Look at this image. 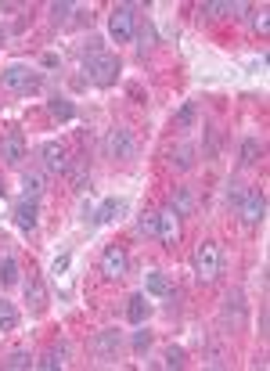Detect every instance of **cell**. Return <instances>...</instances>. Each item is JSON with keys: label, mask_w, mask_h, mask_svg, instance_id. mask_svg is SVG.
I'll use <instances>...</instances> for the list:
<instances>
[{"label": "cell", "mask_w": 270, "mask_h": 371, "mask_svg": "<svg viewBox=\"0 0 270 371\" xmlns=\"http://www.w3.org/2000/svg\"><path fill=\"white\" fill-rule=\"evenodd\" d=\"M83 72L94 87H112L119 79V58L108 54L101 40H90V47L83 51Z\"/></svg>", "instance_id": "cell-1"}, {"label": "cell", "mask_w": 270, "mask_h": 371, "mask_svg": "<svg viewBox=\"0 0 270 371\" xmlns=\"http://www.w3.org/2000/svg\"><path fill=\"white\" fill-rule=\"evenodd\" d=\"M220 263H224V256H220V245L216 241H202L195 249V278L202 285H209L220 278Z\"/></svg>", "instance_id": "cell-2"}, {"label": "cell", "mask_w": 270, "mask_h": 371, "mask_svg": "<svg viewBox=\"0 0 270 371\" xmlns=\"http://www.w3.org/2000/svg\"><path fill=\"white\" fill-rule=\"evenodd\" d=\"M137 4H119L112 14H108V33L116 37V43H130L137 37Z\"/></svg>", "instance_id": "cell-3"}, {"label": "cell", "mask_w": 270, "mask_h": 371, "mask_svg": "<svg viewBox=\"0 0 270 371\" xmlns=\"http://www.w3.org/2000/svg\"><path fill=\"white\" fill-rule=\"evenodd\" d=\"M238 217H242L249 228L263 223V217H267V195H263V188H245L242 202H238Z\"/></svg>", "instance_id": "cell-4"}, {"label": "cell", "mask_w": 270, "mask_h": 371, "mask_svg": "<svg viewBox=\"0 0 270 371\" xmlns=\"http://www.w3.org/2000/svg\"><path fill=\"white\" fill-rule=\"evenodd\" d=\"M0 83H4L8 90H14V94H29V90L40 87V76L33 69H25V66H8L4 72H0Z\"/></svg>", "instance_id": "cell-5"}, {"label": "cell", "mask_w": 270, "mask_h": 371, "mask_svg": "<svg viewBox=\"0 0 270 371\" xmlns=\"http://www.w3.org/2000/svg\"><path fill=\"white\" fill-rule=\"evenodd\" d=\"M105 152L116 155V159H134L137 155V141H134L130 130L116 126V130H108V137H105Z\"/></svg>", "instance_id": "cell-6"}, {"label": "cell", "mask_w": 270, "mask_h": 371, "mask_svg": "<svg viewBox=\"0 0 270 371\" xmlns=\"http://www.w3.org/2000/svg\"><path fill=\"white\" fill-rule=\"evenodd\" d=\"M126 267H130V260H126V249L123 245H108L101 252V274H105L108 281H119L123 274H126Z\"/></svg>", "instance_id": "cell-7"}, {"label": "cell", "mask_w": 270, "mask_h": 371, "mask_svg": "<svg viewBox=\"0 0 270 371\" xmlns=\"http://www.w3.org/2000/svg\"><path fill=\"white\" fill-rule=\"evenodd\" d=\"M40 159H43V170H51V173H69V166H72L61 141H47L40 148Z\"/></svg>", "instance_id": "cell-8"}, {"label": "cell", "mask_w": 270, "mask_h": 371, "mask_svg": "<svg viewBox=\"0 0 270 371\" xmlns=\"http://www.w3.org/2000/svg\"><path fill=\"white\" fill-rule=\"evenodd\" d=\"M37 223H40V202H33V199L14 202V228L29 234V231H37Z\"/></svg>", "instance_id": "cell-9"}, {"label": "cell", "mask_w": 270, "mask_h": 371, "mask_svg": "<svg viewBox=\"0 0 270 371\" xmlns=\"http://www.w3.org/2000/svg\"><path fill=\"white\" fill-rule=\"evenodd\" d=\"M0 159H4L8 166H19L25 159V134L22 130H8V137L0 141Z\"/></svg>", "instance_id": "cell-10"}, {"label": "cell", "mask_w": 270, "mask_h": 371, "mask_svg": "<svg viewBox=\"0 0 270 371\" xmlns=\"http://www.w3.org/2000/svg\"><path fill=\"white\" fill-rule=\"evenodd\" d=\"M90 350H94V357H98V361H112L119 353V332H112V328L98 332V335H94V343H90Z\"/></svg>", "instance_id": "cell-11"}, {"label": "cell", "mask_w": 270, "mask_h": 371, "mask_svg": "<svg viewBox=\"0 0 270 371\" xmlns=\"http://www.w3.org/2000/svg\"><path fill=\"white\" fill-rule=\"evenodd\" d=\"M158 241H163L166 249H173L180 241V228H177V213L166 205L163 213H158Z\"/></svg>", "instance_id": "cell-12"}, {"label": "cell", "mask_w": 270, "mask_h": 371, "mask_svg": "<svg viewBox=\"0 0 270 371\" xmlns=\"http://www.w3.org/2000/svg\"><path fill=\"white\" fill-rule=\"evenodd\" d=\"M224 317L231 321V328H242L245 325V296H242V288H231V292H227Z\"/></svg>", "instance_id": "cell-13"}, {"label": "cell", "mask_w": 270, "mask_h": 371, "mask_svg": "<svg viewBox=\"0 0 270 371\" xmlns=\"http://www.w3.org/2000/svg\"><path fill=\"white\" fill-rule=\"evenodd\" d=\"M145 292H148V296H155V299H166V296H173L169 278H166L163 270H148V274H145Z\"/></svg>", "instance_id": "cell-14"}, {"label": "cell", "mask_w": 270, "mask_h": 371, "mask_svg": "<svg viewBox=\"0 0 270 371\" xmlns=\"http://www.w3.org/2000/svg\"><path fill=\"white\" fill-rule=\"evenodd\" d=\"M169 209H173L177 217H191V213H195V195H191V188H173Z\"/></svg>", "instance_id": "cell-15"}, {"label": "cell", "mask_w": 270, "mask_h": 371, "mask_svg": "<svg viewBox=\"0 0 270 371\" xmlns=\"http://www.w3.org/2000/svg\"><path fill=\"white\" fill-rule=\"evenodd\" d=\"M43 191H47L43 173H37V170H25V173H22V199H33V202H40Z\"/></svg>", "instance_id": "cell-16"}, {"label": "cell", "mask_w": 270, "mask_h": 371, "mask_svg": "<svg viewBox=\"0 0 270 371\" xmlns=\"http://www.w3.org/2000/svg\"><path fill=\"white\" fill-rule=\"evenodd\" d=\"M148 314H152V306L145 303V292H137V296H130V306H126V321H130V325H145L148 321Z\"/></svg>", "instance_id": "cell-17"}, {"label": "cell", "mask_w": 270, "mask_h": 371, "mask_svg": "<svg viewBox=\"0 0 270 371\" xmlns=\"http://www.w3.org/2000/svg\"><path fill=\"white\" fill-rule=\"evenodd\" d=\"M126 213V202H119V199H105L98 209H94V220L98 223H112V220H119Z\"/></svg>", "instance_id": "cell-18"}, {"label": "cell", "mask_w": 270, "mask_h": 371, "mask_svg": "<svg viewBox=\"0 0 270 371\" xmlns=\"http://www.w3.org/2000/svg\"><path fill=\"white\" fill-rule=\"evenodd\" d=\"M25 299L33 303V310H43V306H47V288H43L40 278H33V274L25 278Z\"/></svg>", "instance_id": "cell-19"}, {"label": "cell", "mask_w": 270, "mask_h": 371, "mask_svg": "<svg viewBox=\"0 0 270 371\" xmlns=\"http://www.w3.org/2000/svg\"><path fill=\"white\" fill-rule=\"evenodd\" d=\"M47 108H51V116H54L58 123H69V119H76V105H72L69 98H58V94H54V98L47 101Z\"/></svg>", "instance_id": "cell-20"}, {"label": "cell", "mask_w": 270, "mask_h": 371, "mask_svg": "<svg viewBox=\"0 0 270 371\" xmlns=\"http://www.w3.org/2000/svg\"><path fill=\"white\" fill-rule=\"evenodd\" d=\"M195 144H177V148H173V155H169V163L177 166V170H191L195 166Z\"/></svg>", "instance_id": "cell-21"}, {"label": "cell", "mask_w": 270, "mask_h": 371, "mask_svg": "<svg viewBox=\"0 0 270 371\" xmlns=\"http://www.w3.org/2000/svg\"><path fill=\"white\" fill-rule=\"evenodd\" d=\"M0 285L4 288L19 285V260L14 256H0Z\"/></svg>", "instance_id": "cell-22"}, {"label": "cell", "mask_w": 270, "mask_h": 371, "mask_svg": "<svg viewBox=\"0 0 270 371\" xmlns=\"http://www.w3.org/2000/svg\"><path fill=\"white\" fill-rule=\"evenodd\" d=\"M14 328H19V310L8 299H0V332H14Z\"/></svg>", "instance_id": "cell-23"}, {"label": "cell", "mask_w": 270, "mask_h": 371, "mask_svg": "<svg viewBox=\"0 0 270 371\" xmlns=\"http://www.w3.org/2000/svg\"><path fill=\"white\" fill-rule=\"evenodd\" d=\"M260 137H245L242 141V166H256L260 163Z\"/></svg>", "instance_id": "cell-24"}, {"label": "cell", "mask_w": 270, "mask_h": 371, "mask_svg": "<svg viewBox=\"0 0 270 371\" xmlns=\"http://www.w3.org/2000/svg\"><path fill=\"white\" fill-rule=\"evenodd\" d=\"M37 361H33V353H29V350H14L11 353V357L4 361V368H11V371H22V368H33Z\"/></svg>", "instance_id": "cell-25"}, {"label": "cell", "mask_w": 270, "mask_h": 371, "mask_svg": "<svg viewBox=\"0 0 270 371\" xmlns=\"http://www.w3.org/2000/svg\"><path fill=\"white\" fill-rule=\"evenodd\" d=\"M195 119H198V105H195V101H187V105L177 112V126H180V130H191Z\"/></svg>", "instance_id": "cell-26"}, {"label": "cell", "mask_w": 270, "mask_h": 371, "mask_svg": "<svg viewBox=\"0 0 270 371\" xmlns=\"http://www.w3.org/2000/svg\"><path fill=\"white\" fill-rule=\"evenodd\" d=\"M137 234H145V238H158V213H145L137 220Z\"/></svg>", "instance_id": "cell-27"}, {"label": "cell", "mask_w": 270, "mask_h": 371, "mask_svg": "<svg viewBox=\"0 0 270 371\" xmlns=\"http://www.w3.org/2000/svg\"><path fill=\"white\" fill-rule=\"evenodd\" d=\"M72 11H76V4H51V19H54V26H65Z\"/></svg>", "instance_id": "cell-28"}, {"label": "cell", "mask_w": 270, "mask_h": 371, "mask_svg": "<svg viewBox=\"0 0 270 371\" xmlns=\"http://www.w3.org/2000/svg\"><path fill=\"white\" fill-rule=\"evenodd\" d=\"M242 195H245V184H242V181H227V205H234V209H238Z\"/></svg>", "instance_id": "cell-29"}, {"label": "cell", "mask_w": 270, "mask_h": 371, "mask_svg": "<svg viewBox=\"0 0 270 371\" xmlns=\"http://www.w3.org/2000/svg\"><path fill=\"white\" fill-rule=\"evenodd\" d=\"M163 364H166V368H184V364H187L184 350H180V346H169V350H166V361H163Z\"/></svg>", "instance_id": "cell-30"}, {"label": "cell", "mask_w": 270, "mask_h": 371, "mask_svg": "<svg viewBox=\"0 0 270 371\" xmlns=\"http://www.w3.org/2000/svg\"><path fill=\"white\" fill-rule=\"evenodd\" d=\"M134 350H137V353H148V350H152V332H137V335H134Z\"/></svg>", "instance_id": "cell-31"}, {"label": "cell", "mask_w": 270, "mask_h": 371, "mask_svg": "<svg viewBox=\"0 0 270 371\" xmlns=\"http://www.w3.org/2000/svg\"><path fill=\"white\" fill-rule=\"evenodd\" d=\"M224 11H227V4H202V14H205V19H220Z\"/></svg>", "instance_id": "cell-32"}, {"label": "cell", "mask_w": 270, "mask_h": 371, "mask_svg": "<svg viewBox=\"0 0 270 371\" xmlns=\"http://www.w3.org/2000/svg\"><path fill=\"white\" fill-rule=\"evenodd\" d=\"M65 270H69V252H61L54 260V267H51V274H65Z\"/></svg>", "instance_id": "cell-33"}, {"label": "cell", "mask_w": 270, "mask_h": 371, "mask_svg": "<svg viewBox=\"0 0 270 371\" xmlns=\"http://www.w3.org/2000/svg\"><path fill=\"white\" fill-rule=\"evenodd\" d=\"M148 40H152V26H145V29H141V43H137V51H141V54L148 51Z\"/></svg>", "instance_id": "cell-34"}, {"label": "cell", "mask_w": 270, "mask_h": 371, "mask_svg": "<svg viewBox=\"0 0 270 371\" xmlns=\"http://www.w3.org/2000/svg\"><path fill=\"white\" fill-rule=\"evenodd\" d=\"M252 26H256L260 33L267 37V8H263V11H256V19H252Z\"/></svg>", "instance_id": "cell-35"}, {"label": "cell", "mask_w": 270, "mask_h": 371, "mask_svg": "<svg viewBox=\"0 0 270 371\" xmlns=\"http://www.w3.org/2000/svg\"><path fill=\"white\" fill-rule=\"evenodd\" d=\"M40 66H43V69H58V66H61V58H58V54H43V58H40Z\"/></svg>", "instance_id": "cell-36"}, {"label": "cell", "mask_w": 270, "mask_h": 371, "mask_svg": "<svg viewBox=\"0 0 270 371\" xmlns=\"http://www.w3.org/2000/svg\"><path fill=\"white\" fill-rule=\"evenodd\" d=\"M22 4H14V0H4V4H0V11H19Z\"/></svg>", "instance_id": "cell-37"}, {"label": "cell", "mask_w": 270, "mask_h": 371, "mask_svg": "<svg viewBox=\"0 0 270 371\" xmlns=\"http://www.w3.org/2000/svg\"><path fill=\"white\" fill-rule=\"evenodd\" d=\"M4 40H8V33H4V29H0V43H4Z\"/></svg>", "instance_id": "cell-38"}, {"label": "cell", "mask_w": 270, "mask_h": 371, "mask_svg": "<svg viewBox=\"0 0 270 371\" xmlns=\"http://www.w3.org/2000/svg\"><path fill=\"white\" fill-rule=\"evenodd\" d=\"M0 195H4V184H0Z\"/></svg>", "instance_id": "cell-39"}]
</instances>
